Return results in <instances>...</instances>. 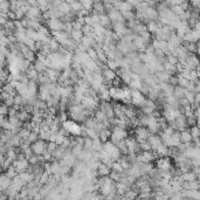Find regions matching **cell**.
<instances>
[{
  "instance_id": "obj_1",
  "label": "cell",
  "mask_w": 200,
  "mask_h": 200,
  "mask_svg": "<svg viewBox=\"0 0 200 200\" xmlns=\"http://www.w3.org/2000/svg\"><path fill=\"white\" fill-rule=\"evenodd\" d=\"M151 135V132L149 131L148 126L144 125H139L135 129V137L137 139V142H140L143 139H148Z\"/></svg>"
},
{
  "instance_id": "obj_2",
  "label": "cell",
  "mask_w": 200,
  "mask_h": 200,
  "mask_svg": "<svg viewBox=\"0 0 200 200\" xmlns=\"http://www.w3.org/2000/svg\"><path fill=\"white\" fill-rule=\"evenodd\" d=\"M32 150L35 155H44V151H47V142L44 139H38L32 143Z\"/></svg>"
},
{
  "instance_id": "obj_3",
  "label": "cell",
  "mask_w": 200,
  "mask_h": 200,
  "mask_svg": "<svg viewBox=\"0 0 200 200\" xmlns=\"http://www.w3.org/2000/svg\"><path fill=\"white\" fill-rule=\"evenodd\" d=\"M12 165L17 169V171L20 173V172H24V171H27L28 167H29V160L27 158H24V159H15L13 160V164Z\"/></svg>"
},
{
  "instance_id": "obj_4",
  "label": "cell",
  "mask_w": 200,
  "mask_h": 200,
  "mask_svg": "<svg viewBox=\"0 0 200 200\" xmlns=\"http://www.w3.org/2000/svg\"><path fill=\"white\" fill-rule=\"evenodd\" d=\"M102 75H103V77L105 80V84H108V86H111V82H113L115 77L117 76V74H116V70L113 69H110V68H108V67H105L102 69Z\"/></svg>"
},
{
  "instance_id": "obj_5",
  "label": "cell",
  "mask_w": 200,
  "mask_h": 200,
  "mask_svg": "<svg viewBox=\"0 0 200 200\" xmlns=\"http://www.w3.org/2000/svg\"><path fill=\"white\" fill-rule=\"evenodd\" d=\"M12 184H13V179L9 178L6 173H2L1 178H0V191H5V190L9 189L12 186Z\"/></svg>"
},
{
  "instance_id": "obj_6",
  "label": "cell",
  "mask_w": 200,
  "mask_h": 200,
  "mask_svg": "<svg viewBox=\"0 0 200 200\" xmlns=\"http://www.w3.org/2000/svg\"><path fill=\"white\" fill-rule=\"evenodd\" d=\"M182 143V138H180V131L175 130L172 133L171 138H170V144H169V148L173 146V148H178Z\"/></svg>"
},
{
  "instance_id": "obj_7",
  "label": "cell",
  "mask_w": 200,
  "mask_h": 200,
  "mask_svg": "<svg viewBox=\"0 0 200 200\" xmlns=\"http://www.w3.org/2000/svg\"><path fill=\"white\" fill-rule=\"evenodd\" d=\"M113 133H115V135L117 136V138L120 139V140L126 139L128 137H129L126 129H124V128H120V126H113Z\"/></svg>"
},
{
  "instance_id": "obj_8",
  "label": "cell",
  "mask_w": 200,
  "mask_h": 200,
  "mask_svg": "<svg viewBox=\"0 0 200 200\" xmlns=\"http://www.w3.org/2000/svg\"><path fill=\"white\" fill-rule=\"evenodd\" d=\"M111 167L110 166H108L105 163L103 162H101V164L98 166V169H97V172H98V175H101V177H107V175H109L110 172H111Z\"/></svg>"
},
{
  "instance_id": "obj_9",
  "label": "cell",
  "mask_w": 200,
  "mask_h": 200,
  "mask_svg": "<svg viewBox=\"0 0 200 200\" xmlns=\"http://www.w3.org/2000/svg\"><path fill=\"white\" fill-rule=\"evenodd\" d=\"M25 185H27L26 182L18 174L17 177H14L13 178V184H12V187H14V189H17L18 191H20Z\"/></svg>"
},
{
  "instance_id": "obj_10",
  "label": "cell",
  "mask_w": 200,
  "mask_h": 200,
  "mask_svg": "<svg viewBox=\"0 0 200 200\" xmlns=\"http://www.w3.org/2000/svg\"><path fill=\"white\" fill-rule=\"evenodd\" d=\"M156 76L159 80V83L160 82H169L170 81V77L172 76L169 71H166L165 69L164 70H160V71H157L156 73Z\"/></svg>"
},
{
  "instance_id": "obj_11",
  "label": "cell",
  "mask_w": 200,
  "mask_h": 200,
  "mask_svg": "<svg viewBox=\"0 0 200 200\" xmlns=\"http://www.w3.org/2000/svg\"><path fill=\"white\" fill-rule=\"evenodd\" d=\"M130 187L126 185V184H124L123 182H116V191H117V194H120V195H124V193L128 191Z\"/></svg>"
},
{
  "instance_id": "obj_12",
  "label": "cell",
  "mask_w": 200,
  "mask_h": 200,
  "mask_svg": "<svg viewBox=\"0 0 200 200\" xmlns=\"http://www.w3.org/2000/svg\"><path fill=\"white\" fill-rule=\"evenodd\" d=\"M18 118L20 120V121H22V122H28V121H32V116H33V113H27L26 110H20L19 113H18Z\"/></svg>"
},
{
  "instance_id": "obj_13",
  "label": "cell",
  "mask_w": 200,
  "mask_h": 200,
  "mask_svg": "<svg viewBox=\"0 0 200 200\" xmlns=\"http://www.w3.org/2000/svg\"><path fill=\"white\" fill-rule=\"evenodd\" d=\"M34 68L38 70L39 73H46V70L48 69V66H47L42 60L36 59L34 62Z\"/></svg>"
},
{
  "instance_id": "obj_14",
  "label": "cell",
  "mask_w": 200,
  "mask_h": 200,
  "mask_svg": "<svg viewBox=\"0 0 200 200\" xmlns=\"http://www.w3.org/2000/svg\"><path fill=\"white\" fill-rule=\"evenodd\" d=\"M167 42H169V44H172L174 47H179V46H182V38L178 34L177 35L172 34V35H170Z\"/></svg>"
},
{
  "instance_id": "obj_15",
  "label": "cell",
  "mask_w": 200,
  "mask_h": 200,
  "mask_svg": "<svg viewBox=\"0 0 200 200\" xmlns=\"http://www.w3.org/2000/svg\"><path fill=\"white\" fill-rule=\"evenodd\" d=\"M180 138H182V143H190L193 142V137H192L191 132L189 129L184 131H180Z\"/></svg>"
},
{
  "instance_id": "obj_16",
  "label": "cell",
  "mask_w": 200,
  "mask_h": 200,
  "mask_svg": "<svg viewBox=\"0 0 200 200\" xmlns=\"http://www.w3.org/2000/svg\"><path fill=\"white\" fill-rule=\"evenodd\" d=\"M111 133H113V130H110V129H108V128H104L103 130L100 131V139H101L103 143H105L107 140L110 139Z\"/></svg>"
},
{
  "instance_id": "obj_17",
  "label": "cell",
  "mask_w": 200,
  "mask_h": 200,
  "mask_svg": "<svg viewBox=\"0 0 200 200\" xmlns=\"http://www.w3.org/2000/svg\"><path fill=\"white\" fill-rule=\"evenodd\" d=\"M182 179L184 182H193V180H197L198 178L193 171H187V172L182 173Z\"/></svg>"
},
{
  "instance_id": "obj_18",
  "label": "cell",
  "mask_w": 200,
  "mask_h": 200,
  "mask_svg": "<svg viewBox=\"0 0 200 200\" xmlns=\"http://www.w3.org/2000/svg\"><path fill=\"white\" fill-rule=\"evenodd\" d=\"M185 93H186V88L182 87V86H175L174 87V96L177 97V98H183L185 97Z\"/></svg>"
},
{
  "instance_id": "obj_19",
  "label": "cell",
  "mask_w": 200,
  "mask_h": 200,
  "mask_svg": "<svg viewBox=\"0 0 200 200\" xmlns=\"http://www.w3.org/2000/svg\"><path fill=\"white\" fill-rule=\"evenodd\" d=\"M190 132H191L192 137H193V142L200 138V128L198 124L191 126V128H190Z\"/></svg>"
},
{
  "instance_id": "obj_20",
  "label": "cell",
  "mask_w": 200,
  "mask_h": 200,
  "mask_svg": "<svg viewBox=\"0 0 200 200\" xmlns=\"http://www.w3.org/2000/svg\"><path fill=\"white\" fill-rule=\"evenodd\" d=\"M38 82H39V84H48V83L52 82V80H51V77L46 73H40L39 74V78H38Z\"/></svg>"
},
{
  "instance_id": "obj_21",
  "label": "cell",
  "mask_w": 200,
  "mask_h": 200,
  "mask_svg": "<svg viewBox=\"0 0 200 200\" xmlns=\"http://www.w3.org/2000/svg\"><path fill=\"white\" fill-rule=\"evenodd\" d=\"M71 38L77 42V44H81L82 39H83V32L80 31V29H74L73 33H71Z\"/></svg>"
},
{
  "instance_id": "obj_22",
  "label": "cell",
  "mask_w": 200,
  "mask_h": 200,
  "mask_svg": "<svg viewBox=\"0 0 200 200\" xmlns=\"http://www.w3.org/2000/svg\"><path fill=\"white\" fill-rule=\"evenodd\" d=\"M94 117L96 118V121H98V122H105V121L108 120L107 113H103V111H102V110H100V109H97V110L95 111Z\"/></svg>"
},
{
  "instance_id": "obj_23",
  "label": "cell",
  "mask_w": 200,
  "mask_h": 200,
  "mask_svg": "<svg viewBox=\"0 0 200 200\" xmlns=\"http://www.w3.org/2000/svg\"><path fill=\"white\" fill-rule=\"evenodd\" d=\"M138 192H136L135 190H132V189H129L128 191L124 193V195H123V198H125V199H135V198H137L138 197Z\"/></svg>"
},
{
  "instance_id": "obj_24",
  "label": "cell",
  "mask_w": 200,
  "mask_h": 200,
  "mask_svg": "<svg viewBox=\"0 0 200 200\" xmlns=\"http://www.w3.org/2000/svg\"><path fill=\"white\" fill-rule=\"evenodd\" d=\"M49 47H51V49H52V52H59V49H60V47H61V44L54 38L51 40V42H49Z\"/></svg>"
},
{
  "instance_id": "obj_25",
  "label": "cell",
  "mask_w": 200,
  "mask_h": 200,
  "mask_svg": "<svg viewBox=\"0 0 200 200\" xmlns=\"http://www.w3.org/2000/svg\"><path fill=\"white\" fill-rule=\"evenodd\" d=\"M103 149V142L98 138H95L94 139V144H93V150L94 151H101Z\"/></svg>"
},
{
  "instance_id": "obj_26",
  "label": "cell",
  "mask_w": 200,
  "mask_h": 200,
  "mask_svg": "<svg viewBox=\"0 0 200 200\" xmlns=\"http://www.w3.org/2000/svg\"><path fill=\"white\" fill-rule=\"evenodd\" d=\"M4 172H5V173L7 174V175H8L9 178H12V179H13L14 177H17L18 174H19V172H18V171H17V169H15V167H14V166H13V165H12V166H9L8 169H7L6 171H4Z\"/></svg>"
},
{
  "instance_id": "obj_27",
  "label": "cell",
  "mask_w": 200,
  "mask_h": 200,
  "mask_svg": "<svg viewBox=\"0 0 200 200\" xmlns=\"http://www.w3.org/2000/svg\"><path fill=\"white\" fill-rule=\"evenodd\" d=\"M83 149H84V146H83V145L76 144V145H74V146L71 148V152H73V155H74V156H76V157L78 158V156H80L81 153H82Z\"/></svg>"
},
{
  "instance_id": "obj_28",
  "label": "cell",
  "mask_w": 200,
  "mask_h": 200,
  "mask_svg": "<svg viewBox=\"0 0 200 200\" xmlns=\"http://www.w3.org/2000/svg\"><path fill=\"white\" fill-rule=\"evenodd\" d=\"M107 67L110 68V69H113V70H116L117 68H120V66H118V63H117V61H116V59H108V61H107Z\"/></svg>"
},
{
  "instance_id": "obj_29",
  "label": "cell",
  "mask_w": 200,
  "mask_h": 200,
  "mask_svg": "<svg viewBox=\"0 0 200 200\" xmlns=\"http://www.w3.org/2000/svg\"><path fill=\"white\" fill-rule=\"evenodd\" d=\"M189 83H190V80L189 78L184 77L180 74H178V86H182V87L186 88Z\"/></svg>"
},
{
  "instance_id": "obj_30",
  "label": "cell",
  "mask_w": 200,
  "mask_h": 200,
  "mask_svg": "<svg viewBox=\"0 0 200 200\" xmlns=\"http://www.w3.org/2000/svg\"><path fill=\"white\" fill-rule=\"evenodd\" d=\"M29 135H31V130H28L26 128H21L20 131H19V136L21 137L22 140H25V139H28L29 137Z\"/></svg>"
},
{
  "instance_id": "obj_31",
  "label": "cell",
  "mask_w": 200,
  "mask_h": 200,
  "mask_svg": "<svg viewBox=\"0 0 200 200\" xmlns=\"http://www.w3.org/2000/svg\"><path fill=\"white\" fill-rule=\"evenodd\" d=\"M49 178H51V173L44 170V172H42V174H41V177H40V183H41V185H44V184L48 183Z\"/></svg>"
},
{
  "instance_id": "obj_32",
  "label": "cell",
  "mask_w": 200,
  "mask_h": 200,
  "mask_svg": "<svg viewBox=\"0 0 200 200\" xmlns=\"http://www.w3.org/2000/svg\"><path fill=\"white\" fill-rule=\"evenodd\" d=\"M185 97H186V98L190 101V103H191V104H194V102H195V93H193V91H190V90H187V89H186Z\"/></svg>"
},
{
  "instance_id": "obj_33",
  "label": "cell",
  "mask_w": 200,
  "mask_h": 200,
  "mask_svg": "<svg viewBox=\"0 0 200 200\" xmlns=\"http://www.w3.org/2000/svg\"><path fill=\"white\" fill-rule=\"evenodd\" d=\"M51 135H52V132H51V131H44V130H41L40 131V133H39L40 139H44V140H46V142H49V139H51Z\"/></svg>"
},
{
  "instance_id": "obj_34",
  "label": "cell",
  "mask_w": 200,
  "mask_h": 200,
  "mask_svg": "<svg viewBox=\"0 0 200 200\" xmlns=\"http://www.w3.org/2000/svg\"><path fill=\"white\" fill-rule=\"evenodd\" d=\"M109 177L113 179V180H115V182H120L121 179H122V173H120V172H116V171H113V170H111V172H110V174H109Z\"/></svg>"
},
{
  "instance_id": "obj_35",
  "label": "cell",
  "mask_w": 200,
  "mask_h": 200,
  "mask_svg": "<svg viewBox=\"0 0 200 200\" xmlns=\"http://www.w3.org/2000/svg\"><path fill=\"white\" fill-rule=\"evenodd\" d=\"M56 117L59 118V121L61 123H64L67 122V120H68V113L66 111H59V113L56 115Z\"/></svg>"
},
{
  "instance_id": "obj_36",
  "label": "cell",
  "mask_w": 200,
  "mask_h": 200,
  "mask_svg": "<svg viewBox=\"0 0 200 200\" xmlns=\"http://www.w3.org/2000/svg\"><path fill=\"white\" fill-rule=\"evenodd\" d=\"M93 144H94V139L90 138V137H84V148L89 149V150H93Z\"/></svg>"
},
{
  "instance_id": "obj_37",
  "label": "cell",
  "mask_w": 200,
  "mask_h": 200,
  "mask_svg": "<svg viewBox=\"0 0 200 200\" xmlns=\"http://www.w3.org/2000/svg\"><path fill=\"white\" fill-rule=\"evenodd\" d=\"M186 118H187V125H189V126H193V125H195V124H197L198 118H197L195 113H194V115H192V116L186 117Z\"/></svg>"
},
{
  "instance_id": "obj_38",
  "label": "cell",
  "mask_w": 200,
  "mask_h": 200,
  "mask_svg": "<svg viewBox=\"0 0 200 200\" xmlns=\"http://www.w3.org/2000/svg\"><path fill=\"white\" fill-rule=\"evenodd\" d=\"M87 52H88V54H89V56H90V59H91V60H97V59H98L97 51H96L94 47H93V48H89Z\"/></svg>"
},
{
  "instance_id": "obj_39",
  "label": "cell",
  "mask_w": 200,
  "mask_h": 200,
  "mask_svg": "<svg viewBox=\"0 0 200 200\" xmlns=\"http://www.w3.org/2000/svg\"><path fill=\"white\" fill-rule=\"evenodd\" d=\"M57 146H59V145H57L56 142H51V140L47 142V150H48L49 152H54V151L57 149Z\"/></svg>"
},
{
  "instance_id": "obj_40",
  "label": "cell",
  "mask_w": 200,
  "mask_h": 200,
  "mask_svg": "<svg viewBox=\"0 0 200 200\" xmlns=\"http://www.w3.org/2000/svg\"><path fill=\"white\" fill-rule=\"evenodd\" d=\"M113 171H116V172H120V173H122L123 171H124V169H123L122 164H121L118 160H116V162L113 163Z\"/></svg>"
},
{
  "instance_id": "obj_41",
  "label": "cell",
  "mask_w": 200,
  "mask_h": 200,
  "mask_svg": "<svg viewBox=\"0 0 200 200\" xmlns=\"http://www.w3.org/2000/svg\"><path fill=\"white\" fill-rule=\"evenodd\" d=\"M28 139H29V142H31V143H34V142H36L38 139H40V136H39V133H38V132H35V131H31V135H29Z\"/></svg>"
},
{
  "instance_id": "obj_42",
  "label": "cell",
  "mask_w": 200,
  "mask_h": 200,
  "mask_svg": "<svg viewBox=\"0 0 200 200\" xmlns=\"http://www.w3.org/2000/svg\"><path fill=\"white\" fill-rule=\"evenodd\" d=\"M167 62H170V63H172V64H178L179 63V60H178V57L173 55V54H170V55H167Z\"/></svg>"
},
{
  "instance_id": "obj_43",
  "label": "cell",
  "mask_w": 200,
  "mask_h": 200,
  "mask_svg": "<svg viewBox=\"0 0 200 200\" xmlns=\"http://www.w3.org/2000/svg\"><path fill=\"white\" fill-rule=\"evenodd\" d=\"M67 136H64L63 133H61L60 131L57 132V136H56V143H57V145H62L63 144V142H64V139H66Z\"/></svg>"
},
{
  "instance_id": "obj_44",
  "label": "cell",
  "mask_w": 200,
  "mask_h": 200,
  "mask_svg": "<svg viewBox=\"0 0 200 200\" xmlns=\"http://www.w3.org/2000/svg\"><path fill=\"white\" fill-rule=\"evenodd\" d=\"M8 110H9V107L2 102V104H1V107H0V113H1V115H6V116H8Z\"/></svg>"
},
{
  "instance_id": "obj_45",
  "label": "cell",
  "mask_w": 200,
  "mask_h": 200,
  "mask_svg": "<svg viewBox=\"0 0 200 200\" xmlns=\"http://www.w3.org/2000/svg\"><path fill=\"white\" fill-rule=\"evenodd\" d=\"M51 28H52L53 31H59V29H61L62 28V25L60 24V21H52L51 22Z\"/></svg>"
},
{
  "instance_id": "obj_46",
  "label": "cell",
  "mask_w": 200,
  "mask_h": 200,
  "mask_svg": "<svg viewBox=\"0 0 200 200\" xmlns=\"http://www.w3.org/2000/svg\"><path fill=\"white\" fill-rule=\"evenodd\" d=\"M24 110H26L27 113H34V104H31V103H26L24 105Z\"/></svg>"
},
{
  "instance_id": "obj_47",
  "label": "cell",
  "mask_w": 200,
  "mask_h": 200,
  "mask_svg": "<svg viewBox=\"0 0 200 200\" xmlns=\"http://www.w3.org/2000/svg\"><path fill=\"white\" fill-rule=\"evenodd\" d=\"M140 36L144 39V41H145L148 44H149V41H151V34H150L149 32H144V33H142Z\"/></svg>"
},
{
  "instance_id": "obj_48",
  "label": "cell",
  "mask_w": 200,
  "mask_h": 200,
  "mask_svg": "<svg viewBox=\"0 0 200 200\" xmlns=\"http://www.w3.org/2000/svg\"><path fill=\"white\" fill-rule=\"evenodd\" d=\"M4 103H5V104H7L8 107L14 105V96H9V97H7V98L4 101Z\"/></svg>"
},
{
  "instance_id": "obj_49",
  "label": "cell",
  "mask_w": 200,
  "mask_h": 200,
  "mask_svg": "<svg viewBox=\"0 0 200 200\" xmlns=\"http://www.w3.org/2000/svg\"><path fill=\"white\" fill-rule=\"evenodd\" d=\"M169 83L170 84H172V86H178V76H175V75H172L171 77H170V81H169Z\"/></svg>"
},
{
  "instance_id": "obj_50",
  "label": "cell",
  "mask_w": 200,
  "mask_h": 200,
  "mask_svg": "<svg viewBox=\"0 0 200 200\" xmlns=\"http://www.w3.org/2000/svg\"><path fill=\"white\" fill-rule=\"evenodd\" d=\"M18 113H19V111H18V110L15 109V108H14V107H13V105H12V107H9L8 117H12V116H17Z\"/></svg>"
},
{
  "instance_id": "obj_51",
  "label": "cell",
  "mask_w": 200,
  "mask_h": 200,
  "mask_svg": "<svg viewBox=\"0 0 200 200\" xmlns=\"http://www.w3.org/2000/svg\"><path fill=\"white\" fill-rule=\"evenodd\" d=\"M179 101H180V107H182V108H183V107H186V105L191 104V103H190V101H189L186 97H183V98H180Z\"/></svg>"
},
{
  "instance_id": "obj_52",
  "label": "cell",
  "mask_w": 200,
  "mask_h": 200,
  "mask_svg": "<svg viewBox=\"0 0 200 200\" xmlns=\"http://www.w3.org/2000/svg\"><path fill=\"white\" fill-rule=\"evenodd\" d=\"M83 34L84 35H93L91 34V29H90V27L89 26H86V27H83Z\"/></svg>"
},
{
  "instance_id": "obj_53",
  "label": "cell",
  "mask_w": 200,
  "mask_h": 200,
  "mask_svg": "<svg viewBox=\"0 0 200 200\" xmlns=\"http://www.w3.org/2000/svg\"><path fill=\"white\" fill-rule=\"evenodd\" d=\"M101 24L103 25V26H107V25H109V20H108V18L104 17L101 19Z\"/></svg>"
},
{
  "instance_id": "obj_54",
  "label": "cell",
  "mask_w": 200,
  "mask_h": 200,
  "mask_svg": "<svg viewBox=\"0 0 200 200\" xmlns=\"http://www.w3.org/2000/svg\"><path fill=\"white\" fill-rule=\"evenodd\" d=\"M149 31H150V32H158V31H157V27L155 26V25H153V24H150V25H149Z\"/></svg>"
},
{
  "instance_id": "obj_55",
  "label": "cell",
  "mask_w": 200,
  "mask_h": 200,
  "mask_svg": "<svg viewBox=\"0 0 200 200\" xmlns=\"http://www.w3.org/2000/svg\"><path fill=\"white\" fill-rule=\"evenodd\" d=\"M197 93H200V81L197 82Z\"/></svg>"
},
{
  "instance_id": "obj_56",
  "label": "cell",
  "mask_w": 200,
  "mask_h": 200,
  "mask_svg": "<svg viewBox=\"0 0 200 200\" xmlns=\"http://www.w3.org/2000/svg\"><path fill=\"white\" fill-rule=\"evenodd\" d=\"M197 54L200 56V44H198V48H197Z\"/></svg>"
},
{
  "instance_id": "obj_57",
  "label": "cell",
  "mask_w": 200,
  "mask_h": 200,
  "mask_svg": "<svg viewBox=\"0 0 200 200\" xmlns=\"http://www.w3.org/2000/svg\"><path fill=\"white\" fill-rule=\"evenodd\" d=\"M195 69H197V71H198V73H200V64H198V66H197V68H195Z\"/></svg>"
},
{
  "instance_id": "obj_58",
  "label": "cell",
  "mask_w": 200,
  "mask_h": 200,
  "mask_svg": "<svg viewBox=\"0 0 200 200\" xmlns=\"http://www.w3.org/2000/svg\"><path fill=\"white\" fill-rule=\"evenodd\" d=\"M198 182H199V187H200V178L198 179Z\"/></svg>"
}]
</instances>
